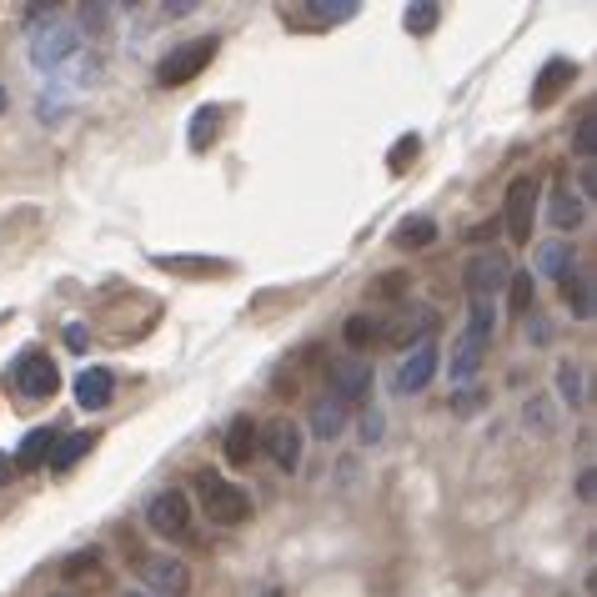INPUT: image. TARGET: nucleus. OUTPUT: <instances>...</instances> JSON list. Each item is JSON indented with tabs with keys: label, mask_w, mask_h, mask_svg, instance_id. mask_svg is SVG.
Masks as SVG:
<instances>
[{
	"label": "nucleus",
	"mask_w": 597,
	"mask_h": 597,
	"mask_svg": "<svg viewBox=\"0 0 597 597\" xmlns=\"http://www.w3.org/2000/svg\"><path fill=\"white\" fill-rule=\"evenodd\" d=\"M577 497H583V502H593V467H587L583 478H577Z\"/></svg>",
	"instance_id": "nucleus-39"
},
{
	"label": "nucleus",
	"mask_w": 597,
	"mask_h": 597,
	"mask_svg": "<svg viewBox=\"0 0 597 597\" xmlns=\"http://www.w3.org/2000/svg\"><path fill=\"white\" fill-rule=\"evenodd\" d=\"M71 46H76V36L66 31V25H46V31L36 36V46H31V56H36L41 71H56L60 60L71 56Z\"/></svg>",
	"instance_id": "nucleus-14"
},
{
	"label": "nucleus",
	"mask_w": 597,
	"mask_h": 597,
	"mask_svg": "<svg viewBox=\"0 0 597 597\" xmlns=\"http://www.w3.org/2000/svg\"><path fill=\"white\" fill-rule=\"evenodd\" d=\"M482 347H487V342H478V336H467V332L457 336L452 357H447V377H452V382H472L482 367Z\"/></svg>",
	"instance_id": "nucleus-16"
},
{
	"label": "nucleus",
	"mask_w": 597,
	"mask_h": 597,
	"mask_svg": "<svg viewBox=\"0 0 597 597\" xmlns=\"http://www.w3.org/2000/svg\"><path fill=\"white\" fill-rule=\"evenodd\" d=\"M301 447H307V432L297 427V422H272V432H266V452H272V462L282 467V472H297L301 467Z\"/></svg>",
	"instance_id": "nucleus-10"
},
{
	"label": "nucleus",
	"mask_w": 597,
	"mask_h": 597,
	"mask_svg": "<svg viewBox=\"0 0 597 597\" xmlns=\"http://www.w3.org/2000/svg\"><path fill=\"white\" fill-rule=\"evenodd\" d=\"M562 301L573 307L577 322H593V272H573L562 282Z\"/></svg>",
	"instance_id": "nucleus-18"
},
{
	"label": "nucleus",
	"mask_w": 597,
	"mask_h": 597,
	"mask_svg": "<svg viewBox=\"0 0 597 597\" xmlns=\"http://www.w3.org/2000/svg\"><path fill=\"white\" fill-rule=\"evenodd\" d=\"M548 211H552V227H558V231H573L577 221H583V202H577L573 192H552Z\"/></svg>",
	"instance_id": "nucleus-23"
},
{
	"label": "nucleus",
	"mask_w": 597,
	"mask_h": 597,
	"mask_svg": "<svg viewBox=\"0 0 597 597\" xmlns=\"http://www.w3.org/2000/svg\"><path fill=\"white\" fill-rule=\"evenodd\" d=\"M432 241H437V227H432L427 216L402 221V231H397V246H406V251H422V246H432Z\"/></svg>",
	"instance_id": "nucleus-26"
},
{
	"label": "nucleus",
	"mask_w": 597,
	"mask_h": 597,
	"mask_svg": "<svg viewBox=\"0 0 597 597\" xmlns=\"http://www.w3.org/2000/svg\"><path fill=\"white\" fill-rule=\"evenodd\" d=\"M432 332H437V317H432V311H417V317H402V326H397L392 336L402 342V347H406V342L417 347V342H427Z\"/></svg>",
	"instance_id": "nucleus-25"
},
{
	"label": "nucleus",
	"mask_w": 597,
	"mask_h": 597,
	"mask_svg": "<svg viewBox=\"0 0 597 597\" xmlns=\"http://www.w3.org/2000/svg\"><path fill=\"white\" fill-rule=\"evenodd\" d=\"M452 406H457V412H472V406H482V392H478V387H467V392L457 397Z\"/></svg>",
	"instance_id": "nucleus-36"
},
{
	"label": "nucleus",
	"mask_w": 597,
	"mask_h": 597,
	"mask_svg": "<svg viewBox=\"0 0 597 597\" xmlns=\"http://www.w3.org/2000/svg\"><path fill=\"white\" fill-rule=\"evenodd\" d=\"M371 336H382V326L371 322V317H352V322H347V342H352V347H367Z\"/></svg>",
	"instance_id": "nucleus-31"
},
{
	"label": "nucleus",
	"mask_w": 597,
	"mask_h": 597,
	"mask_svg": "<svg viewBox=\"0 0 597 597\" xmlns=\"http://www.w3.org/2000/svg\"><path fill=\"white\" fill-rule=\"evenodd\" d=\"M417 151H422L417 136H402V141L392 146V161H387V167H392V171H406V161H417Z\"/></svg>",
	"instance_id": "nucleus-32"
},
{
	"label": "nucleus",
	"mask_w": 597,
	"mask_h": 597,
	"mask_svg": "<svg viewBox=\"0 0 597 597\" xmlns=\"http://www.w3.org/2000/svg\"><path fill=\"white\" fill-rule=\"evenodd\" d=\"M538 196H542V186L532 176H517L513 186H507V237H513V241H532Z\"/></svg>",
	"instance_id": "nucleus-6"
},
{
	"label": "nucleus",
	"mask_w": 597,
	"mask_h": 597,
	"mask_svg": "<svg viewBox=\"0 0 597 597\" xmlns=\"http://www.w3.org/2000/svg\"><path fill=\"white\" fill-rule=\"evenodd\" d=\"M527 336H532V342H548V336H552V326L538 317V322H527Z\"/></svg>",
	"instance_id": "nucleus-37"
},
{
	"label": "nucleus",
	"mask_w": 597,
	"mask_h": 597,
	"mask_svg": "<svg viewBox=\"0 0 597 597\" xmlns=\"http://www.w3.org/2000/svg\"><path fill=\"white\" fill-rule=\"evenodd\" d=\"M256 447H262V443H256V427H251L246 417L231 422V427H227V462L231 467H246L251 457H256Z\"/></svg>",
	"instance_id": "nucleus-20"
},
{
	"label": "nucleus",
	"mask_w": 597,
	"mask_h": 597,
	"mask_svg": "<svg viewBox=\"0 0 597 597\" xmlns=\"http://www.w3.org/2000/svg\"><path fill=\"white\" fill-rule=\"evenodd\" d=\"M357 15V0H311V5H287L282 21L301 25V31H332V25L352 21Z\"/></svg>",
	"instance_id": "nucleus-8"
},
{
	"label": "nucleus",
	"mask_w": 597,
	"mask_h": 597,
	"mask_svg": "<svg viewBox=\"0 0 597 597\" xmlns=\"http://www.w3.org/2000/svg\"><path fill=\"white\" fill-rule=\"evenodd\" d=\"M497 332V301H472V317H467V336H478V342H492Z\"/></svg>",
	"instance_id": "nucleus-24"
},
{
	"label": "nucleus",
	"mask_w": 597,
	"mask_h": 597,
	"mask_svg": "<svg viewBox=\"0 0 597 597\" xmlns=\"http://www.w3.org/2000/svg\"><path fill=\"white\" fill-rule=\"evenodd\" d=\"M367 392H371V367H367V361L336 357L332 361V397H336V402L352 406V402H361Z\"/></svg>",
	"instance_id": "nucleus-9"
},
{
	"label": "nucleus",
	"mask_w": 597,
	"mask_h": 597,
	"mask_svg": "<svg viewBox=\"0 0 597 597\" xmlns=\"http://www.w3.org/2000/svg\"><path fill=\"white\" fill-rule=\"evenodd\" d=\"M523 417L532 422V427H538L542 437H552V412H548V402H527V406H523Z\"/></svg>",
	"instance_id": "nucleus-33"
},
{
	"label": "nucleus",
	"mask_w": 597,
	"mask_h": 597,
	"mask_svg": "<svg viewBox=\"0 0 597 597\" xmlns=\"http://www.w3.org/2000/svg\"><path fill=\"white\" fill-rule=\"evenodd\" d=\"M156 262H161V266H192L196 276H202V272H227V262H192V256H156Z\"/></svg>",
	"instance_id": "nucleus-34"
},
{
	"label": "nucleus",
	"mask_w": 597,
	"mask_h": 597,
	"mask_svg": "<svg viewBox=\"0 0 597 597\" xmlns=\"http://www.w3.org/2000/svg\"><path fill=\"white\" fill-rule=\"evenodd\" d=\"M347 412H352V406H342V402H336V397H322V402L311 406V432H317V437H326V443H332L336 432L347 427Z\"/></svg>",
	"instance_id": "nucleus-19"
},
{
	"label": "nucleus",
	"mask_w": 597,
	"mask_h": 597,
	"mask_svg": "<svg viewBox=\"0 0 597 597\" xmlns=\"http://www.w3.org/2000/svg\"><path fill=\"white\" fill-rule=\"evenodd\" d=\"M593 146H597V116H593V111H583V116H577V136H573V151L583 156V161H593Z\"/></svg>",
	"instance_id": "nucleus-30"
},
{
	"label": "nucleus",
	"mask_w": 597,
	"mask_h": 597,
	"mask_svg": "<svg viewBox=\"0 0 597 597\" xmlns=\"http://www.w3.org/2000/svg\"><path fill=\"white\" fill-rule=\"evenodd\" d=\"M196 497H202V513L211 517V523H221V527H237L241 517L251 513L246 492H241L237 482L216 478V472H202V478H196Z\"/></svg>",
	"instance_id": "nucleus-1"
},
{
	"label": "nucleus",
	"mask_w": 597,
	"mask_h": 597,
	"mask_svg": "<svg viewBox=\"0 0 597 597\" xmlns=\"http://www.w3.org/2000/svg\"><path fill=\"white\" fill-rule=\"evenodd\" d=\"M538 272L552 276V282H567V276L577 272V256L567 241H542L538 246Z\"/></svg>",
	"instance_id": "nucleus-17"
},
{
	"label": "nucleus",
	"mask_w": 597,
	"mask_h": 597,
	"mask_svg": "<svg viewBox=\"0 0 597 597\" xmlns=\"http://www.w3.org/2000/svg\"><path fill=\"white\" fill-rule=\"evenodd\" d=\"M111 397H116V377H111L106 367H85L81 377H76V402H81L85 412L111 406Z\"/></svg>",
	"instance_id": "nucleus-12"
},
{
	"label": "nucleus",
	"mask_w": 597,
	"mask_h": 597,
	"mask_svg": "<svg viewBox=\"0 0 597 597\" xmlns=\"http://www.w3.org/2000/svg\"><path fill=\"white\" fill-rule=\"evenodd\" d=\"M593 186H597V176H593V161H583V196H593Z\"/></svg>",
	"instance_id": "nucleus-41"
},
{
	"label": "nucleus",
	"mask_w": 597,
	"mask_h": 597,
	"mask_svg": "<svg viewBox=\"0 0 597 597\" xmlns=\"http://www.w3.org/2000/svg\"><path fill=\"white\" fill-rule=\"evenodd\" d=\"M60 573H66V577H81V573H96V548H91V552H81V558H71V562H66V567H60Z\"/></svg>",
	"instance_id": "nucleus-35"
},
{
	"label": "nucleus",
	"mask_w": 597,
	"mask_h": 597,
	"mask_svg": "<svg viewBox=\"0 0 597 597\" xmlns=\"http://www.w3.org/2000/svg\"><path fill=\"white\" fill-rule=\"evenodd\" d=\"M513 282V262L502 256V251H478L462 272V287L472 301H497V291Z\"/></svg>",
	"instance_id": "nucleus-4"
},
{
	"label": "nucleus",
	"mask_w": 597,
	"mask_h": 597,
	"mask_svg": "<svg viewBox=\"0 0 597 597\" xmlns=\"http://www.w3.org/2000/svg\"><path fill=\"white\" fill-rule=\"evenodd\" d=\"M91 443H96L91 432H76V437H60V443H56V452H50V467H56V472H66V467H76L85 452H91Z\"/></svg>",
	"instance_id": "nucleus-21"
},
{
	"label": "nucleus",
	"mask_w": 597,
	"mask_h": 597,
	"mask_svg": "<svg viewBox=\"0 0 597 597\" xmlns=\"http://www.w3.org/2000/svg\"><path fill=\"white\" fill-rule=\"evenodd\" d=\"M361 437H367V443H377V437H382V417H367V422H361Z\"/></svg>",
	"instance_id": "nucleus-38"
},
{
	"label": "nucleus",
	"mask_w": 597,
	"mask_h": 597,
	"mask_svg": "<svg viewBox=\"0 0 597 597\" xmlns=\"http://www.w3.org/2000/svg\"><path fill=\"white\" fill-rule=\"evenodd\" d=\"M406 31H412V36H432V31H437V21H443V5H406Z\"/></svg>",
	"instance_id": "nucleus-27"
},
{
	"label": "nucleus",
	"mask_w": 597,
	"mask_h": 597,
	"mask_svg": "<svg viewBox=\"0 0 597 597\" xmlns=\"http://www.w3.org/2000/svg\"><path fill=\"white\" fill-rule=\"evenodd\" d=\"M216 50H221V41L216 36H202V41H186V46H176L161 66H156V81L161 85H186V81H196V76L206 71L216 60Z\"/></svg>",
	"instance_id": "nucleus-2"
},
{
	"label": "nucleus",
	"mask_w": 597,
	"mask_h": 597,
	"mask_svg": "<svg viewBox=\"0 0 597 597\" xmlns=\"http://www.w3.org/2000/svg\"><path fill=\"white\" fill-rule=\"evenodd\" d=\"M5 387H15V392L31 397V402H41V397H50L60 387V371H56V361H50L46 352H21L15 367L5 371Z\"/></svg>",
	"instance_id": "nucleus-3"
},
{
	"label": "nucleus",
	"mask_w": 597,
	"mask_h": 597,
	"mask_svg": "<svg viewBox=\"0 0 597 597\" xmlns=\"http://www.w3.org/2000/svg\"><path fill=\"white\" fill-rule=\"evenodd\" d=\"M573 76H577L573 60H562V56L548 60V66H542V76L532 81V106H552V101H558L562 91L573 85Z\"/></svg>",
	"instance_id": "nucleus-13"
},
{
	"label": "nucleus",
	"mask_w": 597,
	"mask_h": 597,
	"mask_svg": "<svg viewBox=\"0 0 597 597\" xmlns=\"http://www.w3.org/2000/svg\"><path fill=\"white\" fill-rule=\"evenodd\" d=\"M558 392H562V402H567V406H583V402H587L583 371H577L573 361H562V367H558Z\"/></svg>",
	"instance_id": "nucleus-28"
},
{
	"label": "nucleus",
	"mask_w": 597,
	"mask_h": 597,
	"mask_svg": "<svg viewBox=\"0 0 597 597\" xmlns=\"http://www.w3.org/2000/svg\"><path fill=\"white\" fill-rule=\"evenodd\" d=\"M0 106H5V91H0Z\"/></svg>",
	"instance_id": "nucleus-43"
},
{
	"label": "nucleus",
	"mask_w": 597,
	"mask_h": 597,
	"mask_svg": "<svg viewBox=\"0 0 597 597\" xmlns=\"http://www.w3.org/2000/svg\"><path fill=\"white\" fill-rule=\"evenodd\" d=\"M216 131H221V106H196V116H192V151H206V146L216 141Z\"/></svg>",
	"instance_id": "nucleus-22"
},
{
	"label": "nucleus",
	"mask_w": 597,
	"mask_h": 597,
	"mask_svg": "<svg viewBox=\"0 0 597 597\" xmlns=\"http://www.w3.org/2000/svg\"><path fill=\"white\" fill-rule=\"evenodd\" d=\"M126 597H146V593H126Z\"/></svg>",
	"instance_id": "nucleus-42"
},
{
	"label": "nucleus",
	"mask_w": 597,
	"mask_h": 597,
	"mask_svg": "<svg viewBox=\"0 0 597 597\" xmlns=\"http://www.w3.org/2000/svg\"><path fill=\"white\" fill-rule=\"evenodd\" d=\"M146 523H151L156 538H167V542L186 538L192 532V502H186V492H176V487L156 492L151 507H146Z\"/></svg>",
	"instance_id": "nucleus-5"
},
{
	"label": "nucleus",
	"mask_w": 597,
	"mask_h": 597,
	"mask_svg": "<svg viewBox=\"0 0 597 597\" xmlns=\"http://www.w3.org/2000/svg\"><path fill=\"white\" fill-rule=\"evenodd\" d=\"M432 371H437V342H417V347L406 352V361L397 367V392H422L432 382Z\"/></svg>",
	"instance_id": "nucleus-11"
},
{
	"label": "nucleus",
	"mask_w": 597,
	"mask_h": 597,
	"mask_svg": "<svg viewBox=\"0 0 597 597\" xmlns=\"http://www.w3.org/2000/svg\"><path fill=\"white\" fill-rule=\"evenodd\" d=\"M141 577H146V593H156V597H192V567L181 558H171V552L146 562Z\"/></svg>",
	"instance_id": "nucleus-7"
},
{
	"label": "nucleus",
	"mask_w": 597,
	"mask_h": 597,
	"mask_svg": "<svg viewBox=\"0 0 597 597\" xmlns=\"http://www.w3.org/2000/svg\"><path fill=\"white\" fill-rule=\"evenodd\" d=\"M56 443H60V427H31V437H25V443H21V452L11 457V462H15V472H31V467L50 462V452H56Z\"/></svg>",
	"instance_id": "nucleus-15"
},
{
	"label": "nucleus",
	"mask_w": 597,
	"mask_h": 597,
	"mask_svg": "<svg viewBox=\"0 0 597 597\" xmlns=\"http://www.w3.org/2000/svg\"><path fill=\"white\" fill-rule=\"evenodd\" d=\"M507 291H513V311H532V301H538V282H532V272H513Z\"/></svg>",
	"instance_id": "nucleus-29"
},
{
	"label": "nucleus",
	"mask_w": 597,
	"mask_h": 597,
	"mask_svg": "<svg viewBox=\"0 0 597 597\" xmlns=\"http://www.w3.org/2000/svg\"><path fill=\"white\" fill-rule=\"evenodd\" d=\"M11 478H21V472H15V462H11V457L0 452V487H5V482H11Z\"/></svg>",
	"instance_id": "nucleus-40"
}]
</instances>
